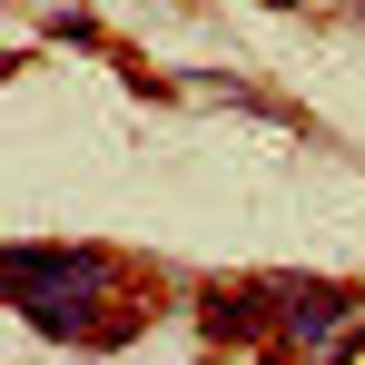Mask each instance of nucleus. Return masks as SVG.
Instances as JSON below:
<instances>
[{
  "label": "nucleus",
  "instance_id": "1",
  "mask_svg": "<svg viewBox=\"0 0 365 365\" xmlns=\"http://www.w3.org/2000/svg\"><path fill=\"white\" fill-rule=\"evenodd\" d=\"M10 306L40 326V336H109L89 326L99 297H109V257H69V247H10Z\"/></svg>",
  "mask_w": 365,
  "mask_h": 365
},
{
  "label": "nucleus",
  "instance_id": "2",
  "mask_svg": "<svg viewBox=\"0 0 365 365\" xmlns=\"http://www.w3.org/2000/svg\"><path fill=\"white\" fill-rule=\"evenodd\" d=\"M287 356L297 365H346L365 346V306L346 297V287H287Z\"/></svg>",
  "mask_w": 365,
  "mask_h": 365
},
{
  "label": "nucleus",
  "instance_id": "3",
  "mask_svg": "<svg viewBox=\"0 0 365 365\" xmlns=\"http://www.w3.org/2000/svg\"><path fill=\"white\" fill-rule=\"evenodd\" d=\"M207 326H217V336H257V326H287V287H217V297H207Z\"/></svg>",
  "mask_w": 365,
  "mask_h": 365
}]
</instances>
